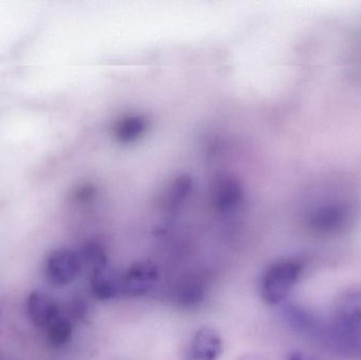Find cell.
<instances>
[{
  "instance_id": "6da1fadb",
  "label": "cell",
  "mask_w": 361,
  "mask_h": 360,
  "mask_svg": "<svg viewBox=\"0 0 361 360\" xmlns=\"http://www.w3.org/2000/svg\"><path fill=\"white\" fill-rule=\"evenodd\" d=\"M303 264L297 259H283L269 266L260 280V294L269 306L286 302L302 276Z\"/></svg>"
},
{
  "instance_id": "7a4b0ae2",
  "label": "cell",
  "mask_w": 361,
  "mask_h": 360,
  "mask_svg": "<svg viewBox=\"0 0 361 360\" xmlns=\"http://www.w3.org/2000/svg\"><path fill=\"white\" fill-rule=\"evenodd\" d=\"M160 270L150 261H140L122 271V297L137 298L148 295L160 283Z\"/></svg>"
},
{
  "instance_id": "3957f363",
  "label": "cell",
  "mask_w": 361,
  "mask_h": 360,
  "mask_svg": "<svg viewBox=\"0 0 361 360\" xmlns=\"http://www.w3.org/2000/svg\"><path fill=\"white\" fill-rule=\"evenodd\" d=\"M82 266L84 263L80 252L59 249L51 253L47 259V277L55 287H65L78 278Z\"/></svg>"
},
{
  "instance_id": "277c9868",
  "label": "cell",
  "mask_w": 361,
  "mask_h": 360,
  "mask_svg": "<svg viewBox=\"0 0 361 360\" xmlns=\"http://www.w3.org/2000/svg\"><path fill=\"white\" fill-rule=\"evenodd\" d=\"M223 353L220 334L212 328L197 330L185 351V360H218Z\"/></svg>"
},
{
  "instance_id": "5b68a950",
  "label": "cell",
  "mask_w": 361,
  "mask_h": 360,
  "mask_svg": "<svg viewBox=\"0 0 361 360\" xmlns=\"http://www.w3.org/2000/svg\"><path fill=\"white\" fill-rule=\"evenodd\" d=\"M122 271L110 266H101L92 271L91 275V291L97 299L109 302L122 297Z\"/></svg>"
},
{
  "instance_id": "8992f818",
  "label": "cell",
  "mask_w": 361,
  "mask_h": 360,
  "mask_svg": "<svg viewBox=\"0 0 361 360\" xmlns=\"http://www.w3.org/2000/svg\"><path fill=\"white\" fill-rule=\"evenodd\" d=\"M243 188L237 179L231 175H222L216 180L212 200L220 213H235L243 204Z\"/></svg>"
},
{
  "instance_id": "52a82bcc",
  "label": "cell",
  "mask_w": 361,
  "mask_h": 360,
  "mask_svg": "<svg viewBox=\"0 0 361 360\" xmlns=\"http://www.w3.org/2000/svg\"><path fill=\"white\" fill-rule=\"evenodd\" d=\"M335 323L350 332H361V289L348 292L337 302Z\"/></svg>"
},
{
  "instance_id": "ba28073f",
  "label": "cell",
  "mask_w": 361,
  "mask_h": 360,
  "mask_svg": "<svg viewBox=\"0 0 361 360\" xmlns=\"http://www.w3.org/2000/svg\"><path fill=\"white\" fill-rule=\"evenodd\" d=\"M27 306L32 323L42 329H48L49 325L61 315L59 304L44 292H33L29 296Z\"/></svg>"
},
{
  "instance_id": "9c48e42d",
  "label": "cell",
  "mask_w": 361,
  "mask_h": 360,
  "mask_svg": "<svg viewBox=\"0 0 361 360\" xmlns=\"http://www.w3.org/2000/svg\"><path fill=\"white\" fill-rule=\"evenodd\" d=\"M348 211L341 205H328L315 211L311 219V225L320 234H333L338 232L347 223Z\"/></svg>"
},
{
  "instance_id": "30bf717a",
  "label": "cell",
  "mask_w": 361,
  "mask_h": 360,
  "mask_svg": "<svg viewBox=\"0 0 361 360\" xmlns=\"http://www.w3.org/2000/svg\"><path fill=\"white\" fill-rule=\"evenodd\" d=\"M147 120L141 116H129L122 118L114 128V135L120 143L129 144L137 141L147 130Z\"/></svg>"
},
{
  "instance_id": "8fae6325",
  "label": "cell",
  "mask_w": 361,
  "mask_h": 360,
  "mask_svg": "<svg viewBox=\"0 0 361 360\" xmlns=\"http://www.w3.org/2000/svg\"><path fill=\"white\" fill-rule=\"evenodd\" d=\"M205 295V287L200 279L189 277L180 281L177 289V302L183 306H197Z\"/></svg>"
},
{
  "instance_id": "7c38bea8",
  "label": "cell",
  "mask_w": 361,
  "mask_h": 360,
  "mask_svg": "<svg viewBox=\"0 0 361 360\" xmlns=\"http://www.w3.org/2000/svg\"><path fill=\"white\" fill-rule=\"evenodd\" d=\"M73 325L69 317L59 315L47 329L49 344L53 348H61L71 340Z\"/></svg>"
},
{
  "instance_id": "4fadbf2b",
  "label": "cell",
  "mask_w": 361,
  "mask_h": 360,
  "mask_svg": "<svg viewBox=\"0 0 361 360\" xmlns=\"http://www.w3.org/2000/svg\"><path fill=\"white\" fill-rule=\"evenodd\" d=\"M80 254L84 266L87 264L92 271L109 263L105 249L97 243H87Z\"/></svg>"
},
{
  "instance_id": "5bb4252c",
  "label": "cell",
  "mask_w": 361,
  "mask_h": 360,
  "mask_svg": "<svg viewBox=\"0 0 361 360\" xmlns=\"http://www.w3.org/2000/svg\"><path fill=\"white\" fill-rule=\"evenodd\" d=\"M349 355L361 359V332L353 333L350 342Z\"/></svg>"
},
{
  "instance_id": "9a60e30c",
  "label": "cell",
  "mask_w": 361,
  "mask_h": 360,
  "mask_svg": "<svg viewBox=\"0 0 361 360\" xmlns=\"http://www.w3.org/2000/svg\"><path fill=\"white\" fill-rule=\"evenodd\" d=\"M288 360H319L315 359L314 356H311V355L307 354V353L303 352H293L292 354H290Z\"/></svg>"
},
{
  "instance_id": "2e32d148",
  "label": "cell",
  "mask_w": 361,
  "mask_h": 360,
  "mask_svg": "<svg viewBox=\"0 0 361 360\" xmlns=\"http://www.w3.org/2000/svg\"><path fill=\"white\" fill-rule=\"evenodd\" d=\"M239 360H267V359H263L261 356H256V355H247V356L243 357V359Z\"/></svg>"
}]
</instances>
